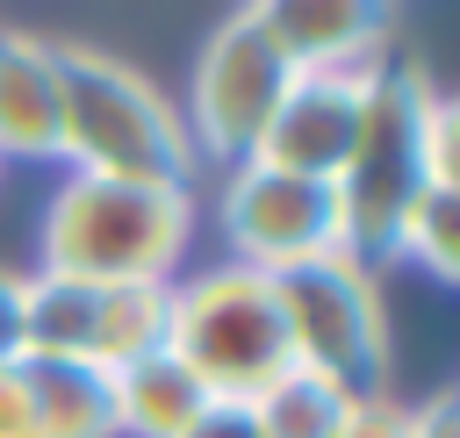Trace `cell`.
<instances>
[{"mask_svg":"<svg viewBox=\"0 0 460 438\" xmlns=\"http://www.w3.org/2000/svg\"><path fill=\"white\" fill-rule=\"evenodd\" d=\"M158 345H165V287H101V294H93L86 366L122 373L129 359H151Z\"/></svg>","mask_w":460,"mask_h":438,"instance_id":"14","label":"cell"},{"mask_svg":"<svg viewBox=\"0 0 460 438\" xmlns=\"http://www.w3.org/2000/svg\"><path fill=\"white\" fill-rule=\"evenodd\" d=\"M108 395H115V438H180L208 409V388L165 345L151 359H129L122 373H108Z\"/></svg>","mask_w":460,"mask_h":438,"instance_id":"11","label":"cell"},{"mask_svg":"<svg viewBox=\"0 0 460 438\" xmlns=\"http://www.w3.org/2000/svg\"><path fill=\"white\" fill-rule=\"evenodd\" d=\"M180 438H259V431H252V409L244 402H208Z\"/></svg>","mask_w":460,"mask_h":438,"instance_id":"21","label":"cell"},{"mask_svg":"<svg viewBox=\"0 0 460 438\" xmlns=\"http://www.w3.org/2000/svg\"><path fill=\"white\" fill-rule=\"evenodd\" d=\"M266 43L295 72H352L388 65V14L395 0H244Z\"/></svg>","mask_w":460,"mask_h":438,"instance_id":"9","label":"cell"},{"mask_svg":"<svg viewBox=\"0 0 460 438\" xmlns=\"http://www.w3.org/2000/svg\"><path fill=\"white\" fill-rule=\"evenodd\" d=\"M381 79L388 65H352V72H295L266 136H259V165L273 172H295V180H323L338 187L374 129V108H381Z\"/></svg>","mask_w":460,"mask_h":438,"instance_id":"7","label":"cell"},{"mask_svg":"<svg viewBox=\"0 0 460 438\" xmlns=\"http://www.w3.org/2000/svg\"><path fill=\"white\" fill-rule=\"evenodd\" d=\"M58 158V57L29 29H0V165Z\"/></svg>","mask_w":460,"mask_h":438,"instance_id":"10","label":"cell"},{"mask_svg":"<svg viewBox=\"0 0 460 438\" xmlns=\"http://www.w3.org/2000/svg\"><path fill=\"white\" fill-rule=\"evenodd\" d=\"M273 302H280L295 366L331 373L352 395L388 388V302H381V280L367 258H352V251L309 258L273 280Z\"/></svg>","mask_w":460,"mask_h":438,"instance_id":"4","label":"cell"},{"mask_svg":"<svg viewBox=\"0 0 460 438\" xmlns=\"http://www.w3.org/2000/svg\"><path fill=\"white\" fill-rule=\"evenodd\" d=\"M216 230H223L230 258L252 266V273H266V280H280V273H295V266H309V258L345 251L338 187L273 172V165H259V158H244V165L223 172Z\"/></svg>","mask_w":460,"mask_h":438,"instance_id":"6","label":"cell"},{"mask_svg":"<svg viewBox=\"0 0 460 438\" xmlns=\"http://www.w3.org/2000/svg\"><path fill=\"white\" fill-rule=\"evenodd\" d=\"M388 251L417 258L431 280H460V194H431V187H424V194L402 208Z\"/></svg>","mask_w":460,"mask_h":438,"instance_id":"16","label":"cell"},{"mask_svg":"<svg viewBox=\"0 0 460 438\" xmlns=\"http://www.w3.org/2000/svg\"><path fill=\"white\" fill-rule=\"evenodd\" d=\"M338 438H410V402H395L388 388L381 395H359V409L345 416Z\"/></svg>","mask_w":460,"mask_h":438,"instance_id":"19","label":"cell"},{"mask_svg":"<svg viewBox=\"0 0 460 438\" xmlns=\"http://www.w3.org/2000/svg\"><path fill=\"white\" fill-rule=\"evenodd\" d=\"M410 438H460V395L410 402Z\"/></svg>","mask_w":460,"mask_h":438,"instance_id":"22","label":"cell"},{"mask_svg":"<svg viewBox=\"0 0 460 438\" xmlns=\"http://www.w3.org/2000/svg\"><path fill=\"white\" fill-rule=\"evenodd\" d=\"M165 352L208 388V402H252L295 366L273 280L237 258H216L165 287Z\"/></svg>","mask_w":460,"mask_h":438,"instance_id":"3","label":"cell"},{"mask_svg":"<svg viewBox=\"0 0 460 438\" xmlns=\"http://www.w3.org/2000/svg\"><path fill=\"white\" fill-rule=\"evenodd\" d=\"M36 438H115V395L101 366L79 359H22Z\"/></svg>","mask_w":460,"mask_h":438,"instance_id":"12","label":"cell"},{"mask_svg":"<svg viewBox=\"0 0 460 438\" xmlns=\"http://www.w3.org/2000/svg\"><path fill=\"white\" fill-rule=\"evenodd\" d=\"M252 431L259 438H338L345 416L359 409L352 388H338L331 373H309V366H288L280 381H266L252 402Z\"/></svg>","mask_w":460,"mask_h":438,"instance_id":"13","label":"cell"},{"mask_svg":"<svg viewBox=\"0 0 460 438\" xmlns=\"http://www.w3.org/2000/svg\"><path fill=\"white\" fill-rule=\"evenodd\" d=\"M29 359V273L0 266V366Z\"/></svg>","mask_w":460,"mask_h":438,"instance_id":"18","label":"cell"},{"mask_svg":"<svg viewBox=\"0 0 460 438\" xmlns=\"http://www.w3.org/2000/svg\"><path fill=\"white\" fill-rule=\"evenodd\" d=\"M288 79H295V65L266 43V29L244 7L223 14L208 29V43L194 50V72H187V115L180 122H187L194 158H208L223 172L244 165L259 151L273 108H280V93H288Z\"/></svg>","mask_w":460,"mask_h":438,"instance_id":"5","label":"cell"},{"mask_svg":"<svg viewBox=\"0 0 460 438\" xmlns=\"http://www.w3.org/2000/svg\"><path fill=\"white\" fill-rule=\"evenodd\" d=\"M417 180L431 194H460V108L438 86L417 108Z\"/></svg>","mask_w":460,"mask_h":438,"instance_id":"17","label":"cell"},{"mask_svg":"<svg viewBox=\"0 0 460 438\" xmlns=\"http://www.w3.org/2000/svg\"><path fill=\"white\" fill-rule=\"evenodd\" d=\"M93 294L86 280L65 273H29V359H79L93 345Z\"/></svg>","mask_w":460,"mask_h":438,"instance_id":"15","label":"cell"},{"mask_svg":"<svg viewBox=\"0 0 460 438\" xmlns=\"http://www.w3.org/2000/svg\"><path fill=\"white\" fill-rule=\"evenodd\" d=\"M424 93H431V79L417 65H388L374 129H367L352 172L338 180V215H345V251L352 258L388 251L402 208L424 194V180H417V108H424Z\"/></svg>","mask_w":460,"mask_h":438,"instance_id":"8","label":"cell"},{"mask_svg":"<svg viewBox=\"0 0 460 438\" xmlns=\"http://www.w3.org/2000/svg\"><path fill=\"white\" fill-rule=\"evenodd\" d=\"M0 438H36V416H29V381H22V366H0Z\"/></svg>","mask_w":460,"mask_h":438,"instance_id":"20","label":"cell"},{"mask_svg":"<svg viewBox=\"0 0 460 438\" xmlns=\"http://www.w3.org/2000/svg\"><path fill=\"white\" fill-rule=\"evenodd\" d=\"M194 244V194L65 172L43 208V266L86 287H172Z\"/></svg>","mask_w":460,"mask_h":438,"instance_id":"2","label":"cell"},{"mask_svg":"<svg viewBox=\"0 0 460 438\" xmlns=\"http://www.w3.org/2000/svg\"><path fill=\"white\" fill-rule=\"evenodd\" d=\"M58 57V158L93 180H144V187H194V144L180 108L122 57L93 43H50Z\"/></svg>","mask_w":460,"mask_h":438,"instance_id":"1","label":"cell"}]
</instances>
